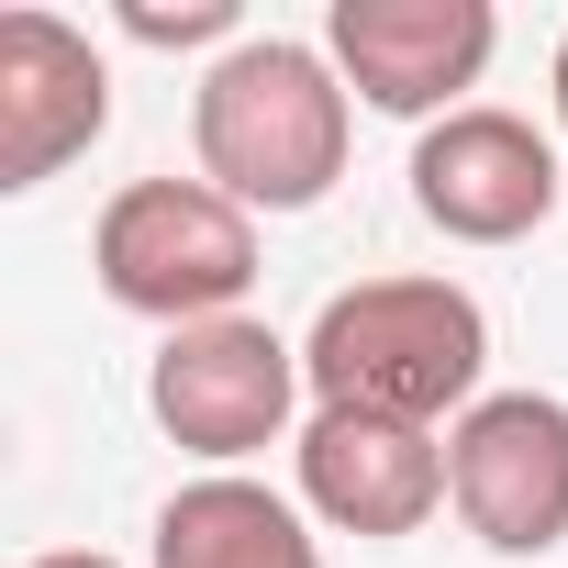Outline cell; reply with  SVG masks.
<instances>
[{"label": "cell", "mask_w": 568, "mask_h": 568, "mask_svg": "<svg viewBox=\"0 0 568 568\" xmlns=\"http://www.w3.org/2000/svg\"><path fill=\"white\" fill-rule=\"evenodd\" d=\"M346 145H357V90L302 34H245L190 90V156L245 212H313L346 179Z\"/></svg>", "instance_id": "cell-1"}, {"label": "cell", "mask_w": 568, "mask_h": 568, "mask_svg": "<svg viewBox=\"0 0 568 568\" xmlns=\"http://www.w3.org/2000/svg\"><path fill=\"white\" fill-rule=\"evenodd\" d=\"M313 413H390V424H457L490 402V313L457 278H357L302 335Z\"/></svg>", "instance_id": "cell-2"}, {"label": "cell", "mask_w": 568, "mask_h": 568, "mask_svg": "<svg viewBox=\"0 0 568 568\" xmlns=\"http://www.w3.org/2000/svg\"><path fill=\"white\" fill-rule=\"evenodd\" d=\"M101 291L145 324H223L256 291V212L223 201L212 179H123L90 223Z\"/></svg>", "instance_id": "cell-3"}, {"label": "cell", "mask_w": 568, "mask_h": 568, "mask_svg": "<svg viewBox=\"0 0 568 568\" xmlns=\"http://www.w3.org/2000/svg\"><path fill=\"white\" fill-rule=\"evenodd\" d=\"M302 390H313V379H302V346L278 335V324H256V313L179 324V335L156 346V368H145V413H156L168 446L201 457L212 479L245 468V457H267L278 435H291Z\"/></svg>", "instance_id": "cell-4"}, {"label": "cell", "mask_w": 568, "mask_h": 568, "mask_svg": "<svg viewBox=\"0 0 568 568\" xmlns=\"http://www.w3.org/2000/svg\"><path fill=\"white\" fill-rule=\"evenodd\" d=\"M446 501L490 557L568 546V402L557 390H490L446 424Z\"/></svg>", "instance_id": "cell-5"}, {"label": "cell", "mask_w": 568, "mask_h": 568, "mask_svg": "<svg viewBox=\"0 0 568 568\" xmlns=\"http://www.w3.org/2000/svg\"><path fill=\"white\" fill-rule=\"evenodd\" d=\"M490 45H501V12H490V0H335V12H324L335 79H346L368 112H390V123H446V112H468L457 90H479Z\"/></svg>", "instance_id": "cell-6"}, {"label": "cell", "mask_w": 568, "mask_h": 568, "mask_svg": "<svg viewBox=\"0 0 568 568\" xmlns=\"http://www.w3.org/2000/svg\"><path fill=\"white\" fill-rule=\"evenodd\" d=\"M413 212L446 234V245H524L557 223V145L524 123V112H446L424 123L413 145Z\"/></svg>", "instance_id": "cell-7"}, {"label": "cell", "mask_w": 568, "mask_h": 568, "mask_svg": "<svg viewBox=\"0 0 568 568\" xmlns=\"http://www.w3.org/2000/svg\"><path fill=\"white\" fill-rule=\"evenodd\" d=\"M112 134V68L68 12H0V190H45Z\"/></svg>", "instance_id": "cell-8"}, {"label": "cell", "mask_w": 568, "mask_h": 568, "mask_svg": "<svg viewBox=\"0 0 568 568\" xmlns=\"http://www.w3.org/2000/svg\"><path fill=\"white\" fill-rule=\"evenodd\" d=\"M302 457V513H324L335 535H424L446 501V435L435 424H390V413H313L291 435Z\"/></svg>", "instance_id": "cell-9"}, {"label": "cell", "mask_w": 568, "mask_h": 568, "mask_svg": "<svg viewBox=\"0 0 568 568\" xmlns=\"http://www.w3.org/2000/svg\"><path fill=\"white\" fill-rule=\"evenodd\" d=\"M156 568H324L302 501H278L267 479L223 468V479H190L156 501Z\"/></svg>", "instance_id": "cell-10"}, {"label": "cell", "mask_w": 568, "mask_h": 568, "mask_svg": "<svg viewBox=\"0 0 568 568\" xmlns=\"http://www.w3.org/2000/svg\"><path fill=\"white\" fill-rule=\"evenodd\" d=\"M123 34L134 45H245V12H234V0H179V12H168V0H123Z\"/></svg>", "instance_id": "cell-11"}, {"label": "cell", "mask_w": 568, "mask_h": 568, "mask_svg": "<svg viewBox=\"0 0 568 568\" xmlns=\"http://www.w3.org/2000/svg\"><path fill=\"white\" fill-rule=\"evenodd\" d=\"M23 568H123V557H101V546H45V557H23Z\"/></svg>", "instance_id": "cell-12"}, {"label": "cell", "mask_w": 568, "mask_h": 568, "mask_svg": "<svg viewBox=\"0 0 568 568\" xmlns=\"http://www.w3.org/2000/svg\"><path fill=\"white\" fill-rule=\"evenodd\" d=\"M546 90H557V123H568V34H557V68H546Z\"/></svg>", "instance_id": "cell-13"}]
</instances>
